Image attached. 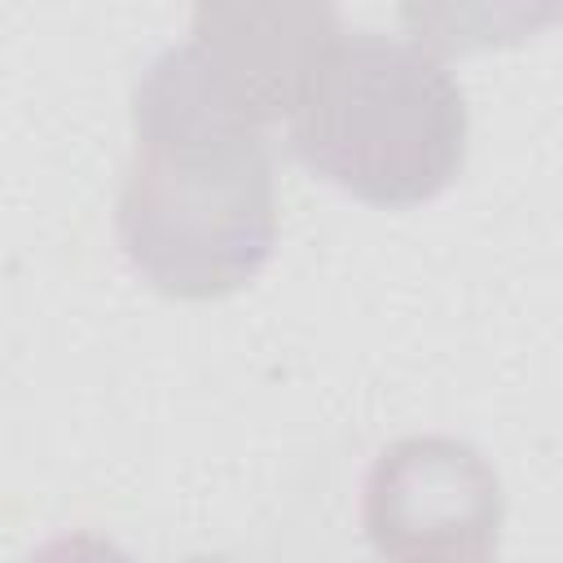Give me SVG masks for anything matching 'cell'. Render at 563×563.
<instances>
[{
    "instance_id": "1",
    "label": "cell",
    "mask_w": 563,
    "mask_h": 563,
    "mask_svg": "<svg viewBox=\"0 0 563 563\" xmlns=\"http://www.w3.org/2000/svg\"><path fill=\"white\" fill-rule=\"evenodd\" d=\"M132 136L114 211L132 273L194 303L251 286L277 242L264 128L207 84L189 44H172L136 75Z\"/></svg>"
},
{
    "instance_id": "2",
    "label": "cell",
    "mask_w": 563,
    "mask_h": 563,
    "mask_svg": "<svg viewBox=\"0 0 563 563\" xmlns=\"http://www.w3.org/2000/svg\"><path fill=\"white\" fill-rule=\"evenodd\" d=\"M295 158L339 194L409 211L440 198L466 163V97L444 57L383 31H339L290 114Z\"/></svg>"
},
{
    "instance_id": "3",
    "label": "cell",
    "mask_w": 563,
    "mask_h": 563,
    "mask_svg": "<svg viewBox=\"0 0 563 563\" xmlns=\"http://www.w3.org/2000/svg\"><path fill=\"white\" fill-rule=\"evenodd\" d=\"M506 497L493 462L453 435L391 440L361 488L369 545L405 563H484L497 550Z\"/></svg>"
},
{
    "instance_id": "4",
    "label": "cell",
    "mask_w": 563,
    "mask_h": 563,
    "mask_svg": "<svg viewBox=\"0 0 563 563\" xmlns=\"http://www.w3.org/2000/svg\"><path fill=\"white\" fill-rule=\"evenodd\" d=\"M339 31V0H194L189 53L242 119L268 128Z\"/></svg>"
},
{
    "instance_id": "5",
    "label": "cell",
    "mask_w": 563,
    "mask_h": 563,
    "mask_svg": "<svg viewBox=\"0 0 563 563\" xmlns=\"http://www.w3.org/2000/svg\"><path fill=\"white\" fill-rule=\"evenodd\" d=\"M563 0H400L405 31L435 57L515 48L559 22Z\"/></svg>"
}]
</instances>
